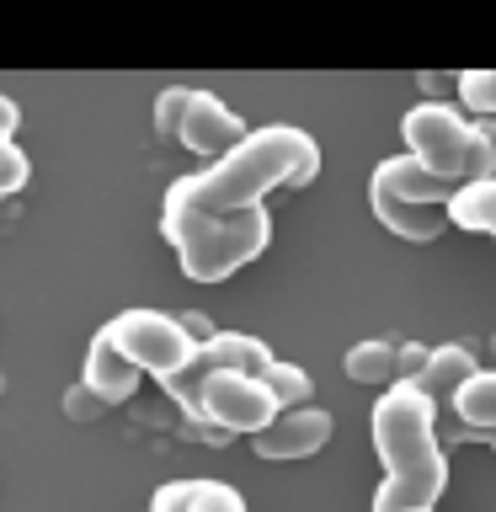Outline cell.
<instances>
[{
    "instance_id": "obj_28",
    "label": "cell",
    "mask_w": 496,
    "mask_h": 512,
    "mask_svg": "<svg viewBox=\"0 0 496 512\" xmlns=\"http://www.w3.org/2000/svg\"><path fill=\"white\" fill-rule=\"evenodd\" d=\"M150 512H155V507H150Z\"/></svg>"
},
{
    "instance_id": "obj_13",
    "label": "cell",
    "mask_w": 496,
    "mask_h": 512,
    "mask_svg": "<svg viewBox=\"0 0 496 512\" xmlns=\"http://www.w3.org/2000/svg\"><path fill=\"white\" fill-rule=\"evenodd\" d=\"M448 224H459V230H480L496 240V176H475V182H459L454 198L443 203Z\"/></svg>"
},
{
    "instance_id": "obj_4",
    "label": "cell",
    "mask_w": 496,
    "mask_h": 512,
    "mask_svg": "<svg viewBox=\"0 0 496 512\" xmlns=\"http://www.w3.org/2000/svg\"><path fill=\"white\" fill-rule=\"evenodd\" d=\"M406 134V155H416L427 171H438L443 182H475L491 176V150L480 139V123H470L454 102H416L400 118Z\"/></svg>"
},
{
    "instance_id": "obj_6",
    "label": "cell",
    "mask_w": 496,
    "mask_h": 512,
    "mask_svg": "<svg viewBox=\"0 0 496 512\" xmlns=\"http://www.w3.org/2000/svg\"><path fill=\"white\" fill-rule=\"evenodd\" d=\"M155 128L160 134H176L192 155H224L246 134V123L214 91H192V86H171L155 96Z\"/></svg>"
},
{
    "instance_id": "obj_21",
    "label": "cell",
    "mask_w": 496,
    "mask_h": 512,
    "mask_svg": "<svg viewBox=\"0 0 496 512\" xmlns=\"http://www.w3.org/2000/svg\"><path fill=\"white\" fill-rule=\"evenodd\" d=\"M427 368V347L422 342H400L395 347V379H422Z\"/></svg>"
},
{
    "instance_id": "obj_5",
    "label": "cell",
    "mask_w": 496,
    "mask_h": 512,
    "mask_svg": "<svg viewBox=\"0 0 496 512\" xmlns=\"http://www.w3.org/2000/svg\"><path fill=\"white\" fill-rule=\"evenodd\" d=\"M102 336L139 368V374H155V379H166V374H176V368H187L198 358V336H192L176 315H160V310H128V315L112 320Z\"/></svg>"
},
{
    "instance_id": "obj_11",
    "label": "cell",
    "mask_w": 496,
    "mask_h": 512,
    "mask_svg": "<svg viewBox=\"0 0 496 512\" xmlns=\"http://www.w3.org/2000/svg\"><path fill=\"white\" fill-rule=\"evenodd\" d=\"M368 203H374V219L384 230H395L400 240H438L448 230V214L443 208H427V203H400L390 192H374L368 187Z\"/></svg>"
},
{
    "instance_id": "obj_7",
    "label": "cell",
    "mask_w": 496,
    "mask_h": 512,
    "mask_svg": "<svg viewBox=\"0 0 496 512\" xmlns=\"http://www.w3.org/2000/svg\"><path fill=\"white\" fill-rule=\"evenodd\" d=\"M203 416L214 422L224 438L235 432H262L278 416V400L267 395V384L256 374H235V368H208L203 374Z\"/></svg>"
},
{
    "instance_id": "obj_3",
    "label": "cell",
    "mask_w": 496,
    "mask_h": 512,
    "mask_svg": "<svg viewBox=\"0 0 496 512\" xmlns=\"http://www.w3.org/2000/svg\"><path fill=\"white\" fill-rule=\"evenodd\" d=\"M160 230H166V240L182 256L187 278L219 283L267 251L272 214H267V203L235 208V214H160Z\"/></svg>"
},
{
    "instance_id": "obj_25",
    "label": "cell",
    "mask_w": 496,
    "mask_h": 512,
    "mask_svg": "<svg viewBox=\"0 0 496 512\" xmlns=\"http://www.w3.org/2000/svg\"><path fill=\"white\" fill-rule=\"evenodd\" d=\"M11 134H16V102L0 96V139H11Z\"/></svg>"
},
{
    "instance_id": "obj_12",
    "label": "cell",
    "mask_w": 496,
    "mask_h": 512,
    "mask_svg": "<svg viewBox=\"0 0 496 512\" xmlns=\"http://www.w3.org/2000/svg\"><path fill=\"white\" fill-rule=\"evenodd\" d=\"M198 363H203V368H235V374H262V368L272 363V352H267L262 336L214 331V336L198 347Z\"/></svg>"
},
{
    "instance_id": "obj_9",
    "label": "cell",
    "mask_w": 496,
    "mask_h": 512,
    "mask_svg": "<svg viewBox=\"0 0 496 512\" xmlns=\"http://www.w3.org/2000/svg\"><path fill=\"white\" fill-rule=\"evenodd\" d=\"M368 187L390 192L400 203H427V208H443L454 198V182H443L438 171H427L416 155H384L374 166V176H368Z\"/></svg>"
},
{
    "instance_id": "obj_19",
    "label": "cell",
    "mask_w": 496,
    "mask_h": 512,
    "mask_svg": "<svg viewBox=\"0 0 496 512\" xmlns=\"http://www.w3.org/2000/svg\"><path fill=\"white\" fill-rule=\"evenodd\" d=\"M459 96L475 112H496V70H464L459 75Z\"/></svg>"
},
{
    "instance_id": "obj_27",
    "label": "cell",
    "mask_w": 496,
    "mask_h": 512,
    "mask_svg": "<svg viewBox=\"0 0 496 512\" xmlns=\"http://www.w3.org/2000/svg\"><path fill=\"white\" fill-rule=\"evenodd\" d=\"M491 352H496V336H491Z\"/></svg>"
},
{
    "instance_id": "obj_8",
    "label": "cell",
    "mask_w": 496,
    "mask_h": 512,
    "mask_svg": "<svg viewBox=\"0 0 496 512\" xmlns=\"http://www.w3.org/2000/svg\"><path fill=\"white\" fill-rule=\"evenodd\" d=\"M331 443V411L320 406H283L262 432H251V448L262 459H310Z\"/></svg>"
},
{
    "instance_id": "obj_22",
    "label": "cell",
    "mask_w": 496,
    "mask_h": 512,
    "mask_svg": "<svg viewBox=\"0 0 496 512\" xmlns=\"http://www.w3.org/2000/svg\"><path fill=\"white\" fill-rule=\"evenodd\" d=\"M64 411H70V416H96V411H107V400L96 390H86V384H75L70 400H64Z\"/></svg>"
},
{
    "instance_id": "obj_2",
    "label": "cell",
    "mask_w": 496,
    "mask_h": 512,
    "mask_svg": "<svg viewBox=\"0 0 496 512\" xmlns=\"http://www.w3.org/2000/svg\"><path fill=\"white\" fill-rule=\"evenodd\" d=\"M374 448L384 459V486L395 502L432 507L448 486V459L438 443V400L416 379H390L368 411Z\"/></svg>"
},
{
    "instance_id": "obj_24",
    "label": "cell",
    "mask_w": 496,
    "mask_h": 512,
    "mask_svg": "<svg viewBox=\"0 0 496 512\" xmlns=\"http://www.w3.org/2000/svg\"><path fill=\"white\" fill-rule=\"evenodd\" d=\"M480 139H486V150H491V176H496V112L480 118Z\"/></svg>"
},
{
    "instance_id": "obj_15",
    "label": "cell",
    "mask_w": 496,
    "mask_h": 512,
    "mask_svg": "<svg viewBox=\"0 0 496 512\" xmlns=\"http://www.w3.org/2000/svg\"><path fill=\"white\" fill-rule=\"evenodd\" d=\"M475 374V358H470V347H459V342H443V347H432L427 352V368H422V379H416V384H422V390L427 395H454L459 390V384L464 379H470Z\"/></svg>"
},
{
    "instance_id": "obj_18",
    "label": "cell",
    "mask_w": 496,
    "mask_h": 512,
    "mask_svg": "<svg viewBox=\"0 0 496 512\" xmlns=\"http://www.w3.org/2000/svg\"><path fill=\"white\" fill-rule=\"evenodd\" d=\"M182 512H246V496L235 486H214V480H192V496Z\"/></svg>"
},
{
    "instance_id": "obj_1",
    "label": "cell",
    "mask_w": 496,
    "mask_h": 512,
    "mask_svg": "<svg viewBox=\"0 0 496 512\" xmlns=\"http://www.w3.org/2000/svg\"><path fill=\"white\" fill-rule=\"evenodd\" d=\"M320 171V144L294 123L246 128L208 171H192L166 192V214H235L262 203L272 187H304Z\"/></svg>"
},
{
    "instance_id": "obj_10",
    "label": "cell",
    "mask_w": 496,
    "mask_h": 512,
    "mask_svg": "<svg viewBox=\"0 0 496 512\" xmlns=\"http://www.w3.org/2000/svg\"><path fill=\"white\" fill-rule=\"evenodd\" d=\"M80 384H86V390H96L107 406H118V400H128V395L139 390V368L128 363L123 352L107 342V336H96L91 352H86V374H80Z\"/></svg>"
},
{
    "instance_id": "obj_14",
    "label": "cell",
    "mask_w": 496,
    "mask_h": 512,
    "mask_svg": "<svg viewBox=\"0 0 496 512\" xmlns=\"http://www.w3.org/2000/svg\"><path fill=\"white\" fill-rule=\"evenodd\" d=\"M454 411L464 432H496V368H475L454 390Z\"/></svg>"
},
{
    "instance_id": "obj_26",
    "label": "cell",
    "mask_w": 496,
    "mask_h": 512,
    "mask_svg": "<svg viewBox=\"0 0 496 512\" xmlns=\"http://www.w3.org/2000/svg\"><path fill=\"white\" fill-rule=\"evenodd\" d=\"M459 443H486V448H496V432H464V427H459Z\"/></svg>"
},
{
    "instance_id": "obj_20",
    "label": "cell",
    "mask_w": 496,
    "mask_h": 512,
    "mask_svg": "<svg viewBox=\"0 0 496 512\" xmlns=\"http://www.w3.org/2000/svg\"><path fill=\"white\" fill-rule=\"evenodd\" d=\"M27 182V155L11 139H0V192H16Z\"/></svg>"
},
{
    "instance_id": "obj_17",
    "label": "cell",
    "mask_w": 496,
    "mask_h": 512,
    "mask_svg": "<svg viewBox=\"0 0 496 512\" xmlns=\"http://www.w3.org/2000/svg\"><path fill=\"white\" fill-rule=\"evenodd\" d=\"M256 379L267 384V395L278 400V411H283V406H310V390H315V384H310V374H304L299 363H283V358H272V363H267Z\"/></svg>"
},
{
    "instance_id": "obj_16",
    "label": "cell",
    "mask_w": 496,
    "mask_h": 512,
    "mask_svg": "<svg viewBox=\"0 0 496 512\" xmlns=\"http://www.w3.org/2000/svg\"><path fill=\"white\" fill-rule=\"evenodd\" d=\"M395 347H400V336H368V342H352L347 347V379L390 384L395 379Z\"/></svg>"
},
{
    "instance_id": "obj_23",
    "label": "cell",
    "mask_w": 496,
    "mask_h": 512,
    "mask_svg": "<svg viewBox=\"0 0 496 512\" xmlns=\"http://www.w3.org/2000/svg\"><path fill=\"white\" fill-rule=\"evenodd\" d=\"M374 512H432V507H416V502H395L390 491H374Z\"/></svg>"
}]
</instances>
